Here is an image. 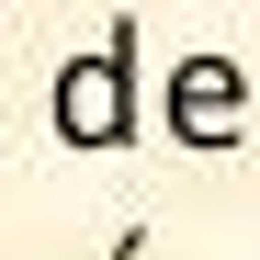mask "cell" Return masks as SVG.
<instances>
[{
  "label": "cell",
  "instance_id": "obj_1",
  "mask_svg": "<svg viewBox=\"0 0 260 260\" xmlns=\"http://www.w3.org/2000/svg\"><path fill=\"white\" fill-rule=\"evenodd\" d=\"M136 113H147V68H136V23H113L102 46H79L46 91V124L68 147H136Z\"/></svg>",
  "mask_w": 260,
  "mask_h": 260
},
{
  "label": "cell",
  "instance_id": "obj_2",
  "mask_svg": "<svg viewBox=\"0 0 260 260\" xmlns=\"http://www.w3.org/2000/svg\"><path fill=\"white\" fill-rule=\"evenodd\" d=\"M158 124H170L181 147H238V136H249V68L215 57V46H192L181 68L158 79Z\"/></svg>",
  "mask_w": 260,
  "mask_h": 260
}]
</instances>
